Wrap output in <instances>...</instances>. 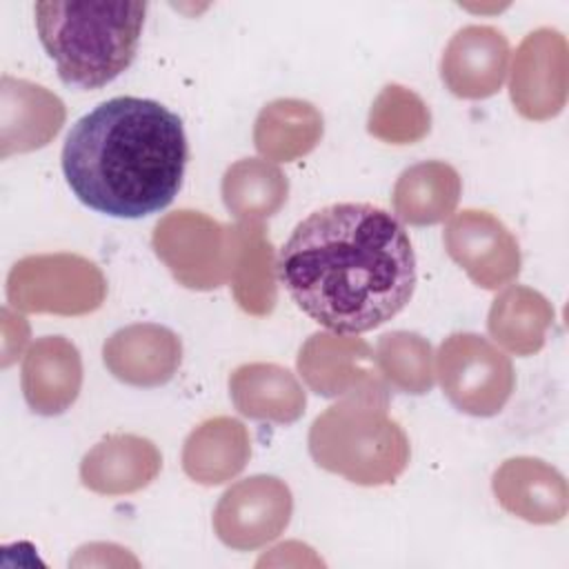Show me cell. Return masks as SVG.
I'll return each instance as SVG.
<instances>
[{
    "mask_svg": "<svg viewBox=\"0 0 569 569\" xmlns=\"http://www.w3.org/2000/svg\"><path fill=\"white\" fill-rule=\"evenodd\" d=\"M278 276L311 320L365 333L398 316L416 289V253L400 220L367 202H336L296 224Z\"/></svg>",
    "mask_w": 569,
    "mask_h": 569,
    "instance_id": "cell-1",
    "label": "cell"
},
{
    "mask_svg": "<svg viewBox=\"0 0 569 569\" xmlns=\"http://www.w3.org/2000/svg\"><path fill=\"white\" fill-rule=\"evenodd\" d=\"M189 158L178 113L118 96L84 113L67 133L62 173L73 196L111 218H144L178 196Z\"/></svg>",
    "mask_w": 569,
    "mask_h": 569,
    "instance_id": "cell-2",
    "label": "cell"
},
{
    "mask_svg": "<svg viewBox=\"0 0 569 569\" xmlns=\"http://www.w3.org/2000/svg\"><path fill=\"white\" fill-rule=\"evenodd\" d=\"M36 31L64 84L100 89L136 58L147 2H36Z\"/></svg>",
    "mask_w": 569,
    "mask_h": 569,
    "instance_id": "cell-3",
    "label": "cell"
},
{
    "mask_svg": "<svg viewBox=\"0 0 569 569\" xmlns=\"http://www.w3.org/2000/svg\"><path fill=\"white\" fill-rule=\"evenodd\" d=\"M313 462L365 487L391 485L409 465V438L387 413V402L345 398L309 429Z\"/></svg>",
    "mask_w": 569,
    "mask_h": 569,
    "instance_id": "cell-4",
    "label": "cell"
},
{
    "mask_svg": "<svg viewBox=\"0 0 569 569\" xmlns=\"http://www.w3.org/2000/svg\"><path fill=\"white\" fill-rule=\"evenodd\" d=\"M107 282L100 269L82 256H29L13 264L7 298L13 307L36 313L80 316L102 305Z\"/></svg>",
    "mask_w": 569,
    "mask_h": 569,
    "instance_id": "cell-5",
    "label": "cell"
},
{
    "mask_svg": "<svg viewBox=\"0 0 569 569\" xmlns=\"http://www.w3.org/2000/svg\"><path fill=\"white\" fill-rule=\"evenodd\" d=\"M438 380L447 400L469 416H493L511 398V360L478 333H453L438 349Z\"/></svg>",
    "mask_w": 569,
    "mask_h": 569,
    "instance_id": "cell-6",
    "label": "cell"
},
{
    "mask_svg": "<svg viewBox=\"0 0 569 569\" xmlns=\"http://www.w3.org/2000/svg\"><path fill=\"white\" fill-rule=\"evenodd\" d=\"M238 229L200 211H176L153 231V249L171 273L191 289H213L231 280Z\"/></svg>",
    "mask_w": 569,
    "mask_h": 569,
    "instance_id": "cell-7",
    "label": "cell"
},
{
    "mask_svg": "<svg viewBox=\"0 0 569 569\" xmlns=\"http://www.w3.org/2000/svg\"><path fill=\"white\" fill-rule=\"evenodd\" d=\"M298 371L307 387L325 398L389 400V387L371 347L360 338L318 331L300 347Z\"/></svg>",
    "mask_w": 569,
    "mask_h": 569,
    "instance_id": "cell-8",
    "label": "cell"
},
{
    "mask_svg": "<svg viewBox=\"0 0 569 569\" xmlns=\"http://www.w3.org/2000/svg\"><path fill=\"white\" fill-rule=\"evenodd\" d=\"M293 511L289 487L276 476H251L231 485L213 511L216 536L231 549L249 551L278 538Z\"/></svg>",
    "mask_w": 569,
    "mask_h": 569,
    "instance_id": "cell-9",
    "label": "cell"
},
{
    "mask_svg": "<svg viewBox=\"0 0 569 569\" xmlns=\"http://www.w3.org/2000/svg\"><path fill=\"white\" fill-rule=\"evenodd\" d=\"M447 253L485 289H498L520 273V249L513 233L489 211L465 209L445 229Z\"/></svg>",
    "mask_w": 569,
    "mask_h": 569,
    "instance_id": "cell-10",
    "label": "cell"
},
{
    "mask_svg": "<svg viewBox=\"0 0 569 569\" xmlns=\"http://www.w3.org/2000/svg\"><path fill=\"white\" fill-rule=\"evenodd\" d=\"M511 100L529 120L556 116L567 100V42L556 29L531 31L516 49Z\"/></svg>",
    "mask_w": 569,
    "mask_h": 569,
    "instance_id": "cell-11",
    "label": "cell"
},
{
    "mask_svg": "<svg viewBox=\"0 0 569 569\" xmlns=\"http://www.w3.org/2000/svg\"><path fill=\"white\" fill-rule=\"evenodd\" d=\"M509 67V42L502 31L487 24H469L449 40L440 76L458 98L480 100L500 91Z\"/></svg>",
    "mask_w": 569,
    "mask_h": 569,
    "instance_id": "cell-12",
    "label": "cell"
},
{
    "mask_svg": "<svg viewBox=\"0 0 569 569\" xmlns=\"http://www.w3.org/2000/svg\"><path fill=\"white\" fill-rule=\"evenodd\" d=\"M102 360L120 382L133 387H160L178 371L182 342L162 325L138 322L122 327L107 338Z\"/></svg>",
    "mask_w": 569,
    "mask_h": 569,
    "instance_id": "cell-13",
    "label": "cell"
},
{
    "mask_svg": "<svg viewBox=\"0 0 569 569\" xmlns=\"http://www.w3.org/2000/svg\"><path fill=\"white\" fill-rule=\"evenodd\" d=\"M82 385V360L62 336L38 338L22 360V393L31 411L58 416L67 411Z\"/></svg>",
    "mask_w": 569,
    "mask_h": 569,
    "instance_id": "cell-14",
    "label": "cell"
},
{
    "mask_svg": "<svg viewBox=\"0 0 569 569\" xmlns=\"http://www.w3.org/2000/svg\"><path fill=\"white\" fill-rule=\"evenodd\" d=\"M162 456L147 438L118 433L100 440L80 465L82 485L96 493L120 496L147 487L160 471Z\"/></svg>",
    "mask_w": 569,
    "mask_h": 569,
    "instance_id": "cell-15",
    "label": "cell"
},
{
    "mask_svg": "<svg viewBox=\"0 0 569 569\" xmlns=\"http://www.w3.org/2000/svg\"><path fill=\"white\" fill-rule=\"evenodd\" d=\"M498 502L529 522H558L567 513L565 478L545 460L511 458L493 473Z\"/></svg>",
    "mask_w": 569,
    "mask_h": 569,
    "instance_id": "cell-16",
    "label": "cell"
},
{
    "mask_svg": "<svg viewBox=\"0 0 569 569\" xmlns=\"http://www.w3.org/2000/svg\"><path fill=\"white\" fill-rule=\"evenodd\" d=\"M229 396L242 416L276 425L296 422L307 405L296 376L273 362L240 365L229 376Z\"/></svg>",
    "mask_w": 569,
    "mask_h": 569,
    "instance_id": "cell-17",
    "label": "cell"
},
{
    "mask_svg": "<svg viewBox=\"0 0 569 569\" xmlns=\"http://www.w3.org/2000/svg\"><path fill=\"white\" fill-rule=\"evenodd\" d=\"M64 122L58 96L27 80L2 78V156L44 147Z\"/></svg>",
    "mask_w": 569,
    "mask_h": 569,
    "instance_id": "cell-18",
    "label": "cell"
},
{
    "mask_svg": "<svg viewBox=\"0 0 569 569\" xmlns=\"http://www.w3.org/2000/svg\"><path fill=\"white\" fill-rule=\"evenodd\" d=\"M251 456V440L242 422L218 416L196 427L184 440L182 469L200 485H220L238 476Z\"/></svg>",
    "mask_w": 569,
    "mask_h": 569,
    "instance_id": "cell-19",
    "label": "cell"
},
{
    "mask_svg": "<svg viewBox=\"0 0 569 569\" xmlns=\"http://www.w3.org/2000/svg\"><path fill=\"white\" fill-rule=\"evenodd\" d=\"M460 198L458 171L440 160L418 162L405 169L393 187L391 202L398 218L425 227L449 218Z\"/></svg>",
    "mask_w": 569,
    "mask_h": 569,
    "instance_id": "cell-20",
    "label": "cell"
},
{
    "mask_svg": "<svg viewBox=\"0 0 569 569\" xmlns=\"http://www.w3.org/2000/svg\"><path fill=\"white\" fill-rule=\"evenodd\" d=\"M322 138V116L305 100L269 102L256 118L253 142L269 160H293L309 153Z\"/></svg>",
    "mask_w": 569,
    "mask_h": 569,
    "instance_id": "cell-21",
    "label": "cell"
},
{
    "mask_svg": "<svg viewBox=\"0 0 569 569\" xmlns=\"http://www.w3.org/2000/svg\"><path fill=\"white\" fill-rule=\"evenodd\" d=\"M551 320L553 309L542 293L513 284L493 300L487 327L505 349L529 356L542 349Z\"/></svg>",
    "mask_w": 569,
    "mask_h": 569,
    "instance_id": "cell-22",
    "label": "cell"
},
{
    "mask_svg": "<svg viewBox=\"0 0 569 569\" xmlns=\"http://www.w3.org/2000/svg\"><path fill=\"white\" fill-rule=\"evenodd\" d=\"M287 191L289 182L284 173L267 160H238L222 178V200L227 209L244 222L273 216L284 204Z\"/></svg>",
    "mask_w": 569,
    "mask_h": 569,
    "instance_id": "cell-23",
    "label": "cell"
},
{
    "mask_svg": "<svg viewBox=\"0 0 569 569\" xmlns=\"http://www.w3.org/2000/svg\"><path fill=\"white\" fill-rule=\"evenodd\" d=\"M238 244L231 269V282L240 307L249 313L264 316L273 309L276 284L271 264V244L260 224H238Z\"/></svg>",
    "mask_w": 569,
    "mask_h": 569,
    "instance_id": "cell-24",
    "label": "cell"
},
{
    "mask_svg": "<svg viewBox=\"0 0 569 569\" xmlns=\"http://www.w3.org/2000/svg\"><path fill=\"white\" fill-rule=\"evenodd\" d=\"M373 356L389 387L413 396H422L433 387V351L422 336L411 331L385 333Z\"/></svg>",
    "mask_w": 569,
    "mask_h": 569,
    "instance_id": "cell-25",
    "label": "cell"
},
{
    "mask_svg": "<svg viewBox=\"0 0 569 569\" xmlns=\"http://www.w3.org/2000/svg\"><path fill=\"white\" fill-rule=\"evenodd\" d=\"M429 131V111L422 100L400 84H389L369 113V133L393 144L420 140Z\"/></svg>",
    "mask_w": 569,
    "mask_h": 569,
    "instance_id": "cell-26",
    "label": "cell"
}]
</instances>
